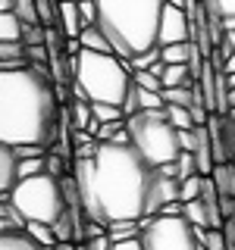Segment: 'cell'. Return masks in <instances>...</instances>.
<instances>
[{
	"instance_id": "obj_1",
	"label": "cell",
	"mask_w": 235,
	"mask_h": 250,
	"mask_svg": "<svg viewBox=\"0 0 235 250\" xmlns=\"http://www.w3.org/2000/svg\"><path fill=\"white\" fill-rule=\"evenodd\" d=\"M63 104L53 78L25 69H0V144L3 147H44L60 141Z\"/></svg>"
},
{
	"instance_id": "obj_2",
	"label": "cell",
	"mask_w": 235,
	"mask_h": 250,
	"mask_svg": "<svg viewBox=\"0 0 235 250\" xmlns=\"http://www.w3.org/2000/svg\"><path fill=\"white\" fill-rule=\"evenodd\" d=\"M97 175V200L110 222H141L147 207V191L154 182V166L132 144L97 141L94 153Z\"/></svg>"
},
{
	"instance_id": "obj_3",
	"label": "cell",
	"mask_w": 235,
	"mask_h": 250,
	"mask_svg": "<svg viewBox=\"0 0 235 250\" xmlns=\"http://www.w3.org/2000/svg\"><path fill=\"white\" fill-rule=\"evenodd\" d=\"M163 0H97V28L116 57L135 60L160 47Z\"/></svg>"
},
{
	"instance_id": "obj_4",
	"label": "cell",
	"mask_w": 235,
	"mask_h": 250,
	"mask_svg": "<svg viewBox=\"0 0 235 250\" xmlns=\"http://www.w3.org/2000/svg\"><path fill=\"white\" fill-rule=\"evenodd\" d=\"M129 88H132V69L122 57L94 53L82 47V53L75 57V82L69 84L75 100L122 106Z\"/></svg>"
},
{
	"instance_id": "obj_5",
	"label": "cell",
	"mask_w": 235,
	"mask_h": 250,
	"mask_svg": "<svg viewBox=\"0 0 235 250\" xmlns=\"http://www.w3.org/2000/svg\"><path fill=\"white\" fill-rule=\"evenodd\" d=\"M125 128H129V144L151 163L154 169L166 166V163H176L179 153H182V144H179V131L172 128V122L166 119V113H151V109H141V113L129 116L125 119Z\"/></svg>"
},
{
	"instance_id": "obj_6",
	"label": "cell",
	"mask_w": 235,
	"mask_h": 250,
	"mask_svg": "<svg viewBox=\"0 0 235 250\" xmlns=\"http://www.w3.org/2000/svg\"><path fill=\"white\" fill-rule=\"evenodd\" d=\"M13 207L25 216V222H47L53 225L57 219L66 213V188L63 178H53L41 172L35 178H22L10 194Z\"/></svg>"
},
{
	"instance_id": "obj_7",
	"label": "cell",
	"mask_w": 235,
	"mask_h": 250,
	"mask_svg": "<svg viewBox=\"0 0 235 250\" xmlns=\"http://www.w3.org/2000/svg\"><path fill=\"white\" fill-rule=\"evenodd\" d=\"M141 244H144V250H207V244L198 241V234L185 216L144 219Z\"/></svg>"
},
{
	"instance_id": "obj_8",
	"label": "cell",
	"mask_w": 235,
	"mask_h": 250,
	"mask_svg": "<svg viewBox=\"0 0 235 250\" xmlns=\"http://www.w3.org/2000/svg\"><path fill=\"white\" fill-rule=\"evenodd\" d=\"M179 191H182V182H179V178H169V175H163V172L154 169V182H151V191H147L144 219H154V216H160L169 203H179Z\"/></svg>"
},
{
	"instance_id": "obj_9",
	"label": "cell",
	"mask_w": 235,
	"mask_h": 250,
	"mask_svg": "<svg viewBox=\"0 0 235 250\" xmlns=\"http://www.w3.org/2000/svg\"><path fill=\"white\" fill-rule=\"evenodd\" d=\"M207 128H210V141H213L216 166L219 163H235V119L232 116L213 113L210 122H207Z\"/></svg>"
},
{
	"instance_id": "obj_10",
	"label": "cell",
	"mask_w": 235,
	"mask_h": 250,
	"mask_svg": "<svg viewBox=\"0 0 235 250\" xmlns=\"http://www.w3.org/2000/svg\"><path fill=\"white\" fill-rule=\"evenodd\" d=\"M191 41V19L185 10L179 6H163V19H160V47L169 44H188Z\"/></svg>"
},
{
	"instance_id": "obj_11",
	"label": "cell",
	"mask_w": 235,
	"mask_h": 250,
	"mask_svg": "<svg viewBox=\"0 0 235 250\" xmlns=\"http://www.w3.org/2000/svg\"><path fill=\"white\" fill-rule=\"evenodd\" d=\"M19 185V153L0 144V197H10Z\"/></svg>"
},
{
	"instance_id": "obj_12",
	"label": "cell",
	"mask_w": 235,
	"mask_h": 250,
	"mask_svg": "<svg viewBox=\"0 0 235 250\" xmlns=\"http://www.w3.org/2000/svg\"><path fill=\"white\" fill-rule=\"evenodd\" d=\"M57 28L72 41L85 31V22H82V13H78V0H66V3L57 6Z\"/></svg>"
},
{
	"instance_id": "obj_13",
	"label": "cell",
	"mask_w": 235,
	"mask_h": 250,
	"mask_svg": "<svg viewBox=\"0 0 235 250\" xmlns=\"http://www.w3.org/2000/svg\"><path fill=\"white\" fill-rule=\"evenodd\" d=\"M0 250H50L25 231H0Z\"/></svg>"
},
{
	"instance_id": "obj_14",
	"label": "cell",
	"mask_w": 235,
	"mask_h": 250,
	"mask_svg": "<svg viewBox=\"0 0 235 250\" xmlns=\"http://www.w3.org/2000/svg\"><path fill=\"white\" fill-rule=\"evenodd\" d=\"M25 225H28L25 216L13 207L10 197L0 200V231H25Z\"/></svg>"
},
{
	"instance_id": "obj_15",
	"label": "cell",
	"mask_w": 235,
	"mask_h": 250,
	"mask_svg": "<svg viewBox=\"0 0 235 250\" xmlns=\"http://www.w3.org/2000/svg\"><path fill=\"white\" fill-rule=\"evenodd\" d=\"M69 122H72V131H88V125L94 122L91 100H69Z\"/></svg>"
},
{
	"instance_id": "obj_16",
	"label": "cell",
	"mask_w": 235,
	"mask_h": 250,
	"mask_svg": "<svg viewBox=\"0 0 235 250\" xmlns=\"http://www.w3.org/2000/svg\"><path fill=\"white\" fill-rule=\"evenodd\" d=\"M210 178L216 182L219 197H235V163H219Z\"/></svg>"
},
{
	"instance_id": "obj_17",
	"label": "cell",
	"mask_w": 235,
	"mask_h": 250,
	"mask_svg": "<svg viewBox=\"0 0 235 250\" xmlns=\"http://www.w3.org/2000/svg\"><path fill=\"white\" fill-rule=\"evenodd\" d=\"M141 229H144V219H141V222H110L107 225V234H110L113 244H122V241L141 238Z\"/></svg>"
},
{
	"instance_id": "obj_18",
	"label": "cell",
	"mask_w": 235,
	"mask_h": 250,
	"mask_svg": "<svg viewBox=\"0 0 235 250\" xmlns=\"http://www.w3.org/2000/svg\"><path fill=\"white\" fill-rule=\"evenodd\" d=\"M78 44L85 47V50H94V53H113V47H110V41H107V35L100 31L97 25H88L78 35Z\"/></svg>"
},
{
	"instance_id": "obj_19",
	"label": "cell",
	"mask_w": 235,
	"mask_h": 250,
	"mask_svg": "<svg viewBox=\"0 0 235 250\" xmlns=\"http://www.w3.org/2000/svg\"><path fill=\"white\" fill-rule=\"evenodd\" d=\"M163 113H166V119L172 122V128H176V131H191V128H198V125H194V116H191V109H188V106L166 104V109H163Z\"/></svg>"
},
{
	"instance_id": "obj_20",
	"label": "cell",
	"mask_w": 235,
	"mask_h": 250,
	"mask_svg": "<svg viewBox=\"0 0 235 250\" xmlns=\"http://www.w3.org/2000/svg\"><path fill=\"white\" fill-rule=\"evenodd\" d=\"M160 53H163V62H166V66H188V60H191V41L160 47Z\"/></svg>"
},
{
	"instance_id": "obj_21",
	"label": "cell",
	"mask_w": 235,
	"mask_h": 250,
	"mask_svg": "<svg viewBox=\"0 0 235 250\" xmlns=\"http://www.w3.org/2000/svg\"><path fill=\"white\" fill-rule=\"evenodd\" d=\"M163 84L166 88H188V84H194L191 69L188 66H166L163 69Z\"/></svg>"
},
{
	"instance_id": "obj_22",
	"label": "cell",
	"mask_w": 235,
	"mask_h": 250,
	"mask_svg": "<svg viewBox=\"0 0 235 250\" xmlns=\"http://www.w3.org/2000/svg\"><path fill=\"white\" fill-rule=\"evenodd\" d=\"M25 234H31V238L38 241V244H44V247H57V234H53V225H47V222H28L25 225Z\"/></svg>"
},
{
	"instance_id": "obj_23",
	"label": "cell",
	"mask_w": 235,
	"mask_h": 250,
	"mask_svg": "<svg viewBox=\"0 0 235 250\" xmlns=\"http://www.w3.org/2000/svg\"><path fill=\"white\" fill-rule=\"evenodd\" d=\"M91 113L100 125H110V122H125V113L122 106H113V104H91Z\"/></svg>"
},
{
	"instance_id": "obj_24",
	"label": "cell",
	"mask_w": 235,
	"mask_h": 250,
	"mask_svg": "<svg viewBox=\"0 0 235 250\" xmlns=\"http://www.w3.org/2000/svg\"><path fill=\"white\" fill-rule=\"evenodd\" d=\"M132 82L138 84V88H144V91H157V94H163V78L157 75V72H151V69H141V72H132Z\"/></svg>"
},
{
	"instance_id": "obj_25",
	"label": "cell",
	"mask_w": 235,
	"mask_h": 250,
	"mask_svg": "<svg viewBox=\"0 0 235 250\" xmlns=\"http://www.w3.org/2000/svg\"><path fill=\"white\" fill-rule=\"evenodd\" d=\"M16 16H19L25 25H44L41 22V13H38V3L35 0H16Z\"/></svg>"
},
{
	"instance_id": "obj_26",
	"label": "cell",
	"mask_w": 235,
	"mask_h": 250,
	"mask_svg": "<svg viewBox=\"0 0 235 250\" xmlns=\"http://www.w3.org/2000/svg\"><path fill=\"white\" fill-rule=\"evenodd\" d=\"M185 219L194 225V229H210L207 209H204V203H201V200H191V203H185Z\"/></svg>"
},
{
	"instance_id": "obj_27",
	"label": "cell",
	"mask_w": 235,
	"mask_h": 250,
	"mask_svg": "<svg viewBox=\"0 0 235 250\" xmlns=\"http://www.w3.org/2000/svg\"><path fill=\"white\" fill-rule=\"evenodd\" d=\"M194 84H188V88H163V100L166 104H176V106H191L194 100Z\"/></svg>"
},
{
	"instance_id": "obj_28",
	"label": "cell",
	"mask_w": 235,
	"mask_h": 250,
	"mask_svg": "<svg viewBox=\"0 0 235 250\" xmlns=\"http://www.w3.org/2000/svg\"><path fill=\"white\" fill-rule=\"evenodd\" d=\"M176 163H179V182H185V178H194V175H201V172H198V156H194L191 150H182Z\"/></svg>"
},
{
	"instance_id": "obj_29",
	"label": "cell",
	"mask_w": 235,
	"mask_h": 250,
	"mask_svg": "<svg viewBox=\"0 0 235 250\" xmlns=\"http://www.w3.org/2000/svg\"><path fill=\"white\" fill-rule=\"evenodd\" d=\"M160 60H163V53H160V47H157V50H147V53H141L135 60H125V62H129L132 72H141V69H154Z\"/></svg>"
},
{
	"instance_id": "obj_30",
	"label": "cell",
	"mask_w": 235,
	"mask_h": 250,
	"mask_svg": "<svg viewBox=\"0 0 235 250\" xmlns=\"http://www.w3.org/2000/svg\"><path fill=\"white\" fill-rule=\"evenodd\" d=\"M201 185H204V175L185 178V182H182V191H179V200H182V203L198 200V197H201Z\"/></svg>"
},
{
	"instance_id": "obj_31",
	"label": "cell",
	"mask_w": 235,
	"mask_h": 250,
	"mask_svg": "<svg viewBox=\"0 0 235 250\" xmlns=\"http://www.w3.org/2000/svg\"><path fill=\"white\" fill-rule=\"evenodd\" d=\"M78 13H82L85 28L97 25V0H78Z\"/></svg>"
},
{
	"instance_id": "obj_32",
	"label": "cell",
	"mask_w": 235,
	"mask_h": 250,
	"mask_svg": "<svg viewBox=\"0 0 235 250\" xmlns=\"http://www.w3.org/2000/svg\"><path fill=\"white\" fill-rule=\"evenodd\" d=\"M204 6H207V13H219L223 19L235 16V0H204Z\"/></svg>"
},
{
	"instance_id": "obj_33",
	"label": "cell",
	"mask_w": 235,
	"mask_h": 250,
	"mask_svg": "<svg viewBox=\"0 0 235 250\" xmlns=\"http://www.w3.org/2000/svg\"><path fill=\"white\" fill-rule=\"evenodd\" d=\"M85 250H113V241H110V234H100V238L85 241Z\"/></svg>"
},
{
	"instance_id": "obj_34",
	"label": "cell",
	"mask_w": 235,
	"mask_h": 250,
	"mask_svg": "<svg viewBox=\"0 0 235 250\" xmlns=\"http://www.w3.org/2000/svg\"><path fill=\"white\" fill-rule=\"evenodd\" d=\"M207 250H229V244H226V238H223V231H210Z\"/></svg>"
},
{
	"instance_id": "obj_35",
	"label": "cell",
	"mask_w": 235,
	"mask_h": 250,
	"mask_svg": "<svg viewBox=\"0 0 235 250\" xmlns=\"http://www.w3.org/2000/svg\"><path fill=\"white\" fill-rule=\"evenodd\" d=\"M179 144H182V150H194V128L191 131H179Z\"/></svg>"
},
{
	"instance_id": "obj_36",
	"label": "cell",
	"mask_w": 235,
	"mask_h": 250,
	"mask_svg": "<svg viewBox=\"0 0 235 250\" xmlns=\"http://www.w3.org/2000/svg\"><path fill=\"white\" fill-rule=\"evenodd\" d=\"M113 250H144V244H141V238H135V241H122V244H113Z\"/></svg>"
},
{
	"instance_id": "obj_37",
	"label": "cell",
	"mask_w": 235,
	"mask_h": 250,
	"mask_svg": "<svg viewBox=\"0 0 235 250\" xmlns=\"http://www.w3.org/2000/svg\"><path fill=\"white\" fill-rule=\"evenodd\" d=\"M223 72H226V75H235V53H232V57H229V60H226V66H223Z\"/></svg>"
},
{
	"instance_id": "obj_38",
	"label": "cell",
	"mask_w": 235,
	"mask_h": 250,
	"mask_svg": "<svg viewBox=\"0 0 235 250\" xmlns=\"http://www.w3.org/2000/svg\"><path fill=\"white\" fill-rule=\"evenodd\" d=\"M223 28L226 31H235V16H226V19H223Z\"/></svg>"
},
{
	"instance_id": "obj_39",
	"label": "cell",
	"mask_w": 235,
	"mask_h": 250,
	"mask_svg": "<svg viewBox=\"0 0 235 250\" xmlns=\"http://www.w3.org/2000/svg\"><path fill=\"white\" fill-rule=\"evenodd\" d=\"M163 3H166V6H179V10H185L188 0H163Z\"/></svg>"
},
{
	"instance_id": "obj_40",
	"label": "cell",
	"mask_w": 235,
	"mask_h": 250,
	"mask_svg": "<svg viewBox=\"0 0 235 250\" xmlns=\"http://www.w3.org/2000/svg\"><path fill=\"white\" fill-rule=\"evenodd\" d=\"M226 44H229L232 50H235V31H226Z\"/></svg>"
},
{
	"instance_id": "obj_41",
	"label": "cell",
	"mask_w": 235,
	"mask_h": 250,
	"mask_svg": "<svg viewBox=\"0 0 235 250\" xmlns=\"http://www.w3.org/2000/svg\"><path fill=\"white\" fill-rule=\"evenodd\" d=\"M53 250H78V244H57Z\"/></svg>"
},
{
	"instance_id": "obj_42",
	"label": "cell",
	"mask_w": 235,
	"mask_h": 250,
	"mask_svg": "<svg viewBox=\"0 0 235 250\" xmlns=\"http://www.w3.org/2000/svg\"><path fill=\"white\" fill-rule=\"evenodd\" d=\"M229 116H232V119H235V109H232V113H229Z\"/></svg>"
},
{
	"instance_id": "obj_43",
	"label": "cell",
	"mask_w": 235,
	"mask_h": 250,
	"mask_svg": "<svg viewBox=\"0 0 235 250\" xmlns=\"http://www.w3.org/2000/svg\"><path fill=\"white\" fill-rule=\"evenodd\" d=\"M57 3H66V0H57Z\"/></svg>"
},
{
	"instance_id": "obj_44",
	"label": "cell",
	"mask_w": 235,
	"mask_h": 250,
	"mask_svg": "<svg viewBox=\"0 0 235 250\" xmlns=\"http://www.w3.org/2000/svg\"><path fill=\"white\" fill-rule=\"evenodd\" d=\"M229 250H235V244H232V247H229Z\"/></svg>"
}]
</instances>
